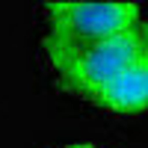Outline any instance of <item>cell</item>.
Listing matches in <instances>:
<instances>
[{
    "mask_svg": "<svg viewBox=\"0 0 148 148\" xmlns=\"http://www.w3.org/2000/svg\"><path fill=\"white\" fill-rule=\"evenodd\" d=\"M51 33L45 39L51 65L59 68L80 51L142 24V6L130 0H53L45 6Z\"/></svg>",
    "mask_w": 148,
    "mask_h": 148,
    "instance_id": "1",
    "label": "cell"
},
{
    "mask_svg": "<svg viewBox=\"0 0 148 148\" xmlns=\"http://www.w3.org/2000/svg\"><path fill=\"white\" fill-rule=\"evenodd\" d=\"M145 51H148V21L80 51L77 56H71L68 62L59 65L56 74L65 89L95 98L119 71H125Z\"/></svg>",
    "mask_w": 148,
    "mask_h": 148,
    "instance_id": "2",
    "label": "cell"
},
{
    "mask_svg": "<svg viewBox=\"0 0 148 148\" xmlns=\"http://www.w3.org/2000/svg\"><path fill=\"white\" fill-rule=\"evenodd\" d=\"M59 148H101V145H92V142H71V145H59Z\"/></svg>",
    "mask_w": 148,
    "mask_h": 148,
    "instance_id": "4",
    "label": "cell"
},
{
    "mask_svg": "<svg viewBox=\"0 0 148 148\" xmlns=\"http://www.w3.org/2000/svg\"><path fill=\"white\" fill-rule=\"evenodd\" d=\"M92 101L113 110V113H142V110H148V51L139 53L125 71H119Z\"/></svg>",
    "mask_w": 148,
    "mask_h": 148,
    "instance_id": "3",
    "label": "cell"
}]
</instances>
